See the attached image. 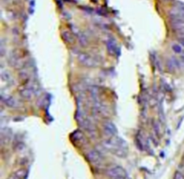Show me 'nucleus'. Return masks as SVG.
Listing matches in <instances>:
<instances>
[{
	"mask_svg": "<svg viewBox=\"0 0 184 179\" xmlns=\"http://www.w3.org/2000/svg\"><path fill=\"white\" fill-rule=\"evenodd\" d=\"M103 147L107 151H111L117 157L124 158L128 154V145L127 142L118 136L108 138L103 141Z\"/></svg>",
	"mask_w": 184,
	"mask_h": 179,
	"instance_id": "1",
	"label": "nucleus"
},
{
	"mask_svg": "<svg viewBox=\"0 0 184 179\" xmlns=\"http://www.w3.org/2000/svg\"><path fill=\"white\" fill-rule=\"evenodd\" d=\"M27 175V171L24 168H20L12 173L7 179H24Z\"/></svg>",
	"mask_w": 184,
	"mask_h": 179,
	"instance_id": "10",
	"label": "nucleus"
},
{
	"mask_svg": "<svg viewBox=\"0 0 184 179\" xmlns=\"http://www.w3.org/2000/svg\"><path fill=\"white\" fill-rule=\"evenodd\" d=\"M73 140L76 142H78L79 144L83 143L85 140L84 138V135L81 132H76L74 134H73Z\"/></svg>",
	"mask_w": 184,
	"mask_h": 179,
	"instance_id": "12",
	"label": "nucleus"
},
{
	"mask_svg": "<svg viewBox=\"0 0 184 179\" xmlns=\"http://www.w3.org/2000/svg\"><path fill=\"white\" fill-rule=\"evenodd\" d=\"M172 50H173L175 53H177V54H180V53H182L183 46H182L181 44H180L179 42H178V43H173V44L172 45Z\"/></svg>",
	"mask_w": 184,
	"mask_h": 179,
	"instance_id": "14",
	"label": "nucleus"
},
{
	"mask_svg": "<svg viewBox=\"0 0 184 179\" xmlns=\"http://www.w3.org/2000/svg\"><path fill=\"white\" fill-rule=\"evenodd\" d=\"M103 132L104 133L109 137V138H111V137H115L117 136V127L115 126V124L111 122V121H105L103 124Z\"/></svg>",
	"mask_w": 184,
	"mask_h": 179,
	"instance_id": "6",
	"label": "nucleus"
},
{
	"mask_svg": "<svg viewBox=\"0 0 184 179\" xmlns=\"http://www.w3.org/2000/svg\"><path fill=\"white\" fill-rule=\"evenodd\" d=\"M2 101H3V103L7 105V106H8V107H10V108H18V107H20V104H19V102L15 99V98H14L13 96H2Z\"/></svg>",
	"mask_w": 184,
	"mask_h": 179,
	"instance_id": "8",
	"label": "nucleus"
},
{
	"mask_svg": "<svg viewBox=\"0 0 184 179\" xmlns=\"http://www.w3.org/2000/svg\"><path fill=\"white\" fill-rule=\"evenodd\" d=\"M61 36H62L63 41L68 44H74L76 42L75 35L71 32L68 31V30H64V31H62V33H61Z\"/></svg>",
	"mask_w": 184,
	"mask_h": 179,
	"instance_id": "9",
	"label": "nucleus"
},
{
	"mask_svg": "<svg viewBox=\"0 0 184 179\" xmlns=\"http://www.w3.org/2000/svg\"><path fill=\"white\" fill-rule=\"evenodd\" d=\"M77 61L80 64L86 68H95L99 64L95 58L86 52H79L77 54Z\"/></svg>",
	"mask_w": 184,
	"mask_h": 179,
	"instance_id": "4",
	"label": "nucleus"
},
{
	"mask_svg": "<svg viewBox=\"0 0 184 179\" xmlns=\"http://www.w3.org/2000/svg\"><path fill=\"white\" fill-rule=\"evenodd\" d=\"M106 175L110 179H129L126 170L118 165H112L106 170Z\"/></svg>",
	"mask_w": 184,
	"mask_h": 179,
	"instance_id": "3",
	"label": "nucleus"
},
{
	"mask_svg": "<svg viewBox=\"0 0 184 179\" xmlns=\"http://www.w3.org/2000/svg\"><path fill=\"white\" fill-rule=\"evenodd\" d=\"M106 46H107V50H108L110 54H111V55H115L116 54L117 48H116V44H115V42L113 41H111V40L108 41Z\"/></svg>",
	"mask_w": 184,
	"mask_h": 179,
	"instance_id": "11",
	"label": "nucleus"
},
{
	"mask_svg": "<svg viewBox=\"0 0 184 179\" xmlns=\"http://www.w3.org/2000/svg\"><path fill=\"white\" fill-rule=\"evenodd\" d=\"M86 157L90 163L94 166H101L104 161L103 155L96 150H89L86 153Z\"/></svg>",
	"mask_w": 184,
	"mask_h": 179,
	"instance_id": "5",
	"label": "nucleus"
},
{
	"mask_svg": "<svg viewBox=\"0 0 184 179\" xmlns=\"http://www.w3.org/2000/svg\"><path fill=\"white\" fill-rule=\"evenodd\" d=\"M26 56L21 50H14L9 57V63L15 69H23L26 63Z\"/></svg>",
	"mask_w": 184,
	"mask_h": 179,
	"instance_id": "2",
	"label": "nucleus"
},
{
	"mask_svg": "<svg viewBox=\"0 0 184 179\" xmlns=\"http://www.w3.org/2000/svg\"><path fill=\"white\" fill-rule=\"evenodd\" d=\"M181 167H182V171L184 172V156H183V158H182V162H181ZM182 172V173H183Z\"/></svg>",
	"mask_w": 184,
	"mask_h": 179,
	"instance_id": "17",
	"label": "nucleus"
},
{
	"mask_svg": "<svg viewBox=\"0 0 184 179\" xmlns=\"http://www.w3.org/2000/svg\"><path fill=\"white\" fill-rule=\"evenodd\" d=\"M173 179H184V174H183L181 171L177 170V171L174 173Z\"/></svg>",
	"mask_w": 184,
	"mask_h": 179,
	"instance_id": "15",
	"label": "nucleus"
},
{
	"mask_svg": "<svg viewBox=\"0 0 184 179\" xmlns=\"http://www.w3.org/2000/svg\"><path fill=\"white\" fill-rule=\"evenodd\" d=\"M35 94V90L32 85H27L20 88V95L23 98L26 100H30L33 97Z\"/></svg>",
	"mask_w": 184,
	"mask_h": 179,
	"instance_id": "7",
	"label": "nucleus"
},
{
	"mask_svg": "<svg viewBox=\"0 0 184 179\" xmlns=\"http://www.w3.org/2000/svg\"><path fill=\"white\" fill-rule=\"evenodd\" d=\"M1 78H2V80L5 81V82H9V81H11L12 77H11L10 73H9L7 70L2 69V70H1Z\"/></svg>",
	"mask_w": 184,
	"mask_h": 179,
	"instance_id": "13",
	"label": "nucleus"
},
{
	"mask_svg": "<svg viewBox=\"0 0 184 179\" xmlns=\"http://www.w3.org/2000/svg\"><path fill=\"white\" fill-rule=\"evenodd\" d=\"M183 66H184V56H181L180 58V61H179Z\"/></svg>",
	"mask_w": 184,
	"mask_h": 179,
	"instance_id": "16",
	"label": "nucleus"
}]
</instances>
